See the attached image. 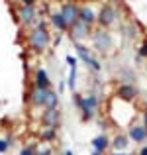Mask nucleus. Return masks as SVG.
<instances>
[{
	"instance_id": "29",
	"label": "nucleus",
	"mask_w": 147,
	"mask_h": 155,
	"mask_svg": "<svg viewBox=\"0 0 147 155\" xmlns=\"http://www.w3.org/2000/svg\"><path fill=\"white\" fill-rule=\"evenodd\" d=\"M112 155H128V153H126V151H114Z\"/></svg>"
},
{
	"instance_id": "31",
	"label": "nucleus",
	"mask_w": 147,
	"mask_h": 155,
	"mask_svg": "<svg viewBox=\"0 0 147 155\" xmlns=\"http://www.w3.org/2000/svg\"><path fill=\"white\" fill-rule=\"evenodd\" d=\"M12 2H22V0H12Z\"/></svg>"
},
{
	"instance_id": "4",
	"label": "nucleus",
	"mask_w": 147,
	"mask_h": 155,
	"mask_svg": "<svg viewBox=\"0 0 147 155\" xmlns=\"http://www.w3.org/2000/svg\"><path fill=\"white\" fill-rule=\"evenodd\" d=\"M118 18H120V12H118V8L114 6V4H104V6L100 8V12H98V26L102 28V30H108V28H112L114 24L118 22Z\"/></svg>"
},
{
	"instance_id": "16",
	"label": "nucleus",
	"mask_w": 147,
	"mask_h": 155,
	"mask_svg": "<svg viewBox=\"0 0 147 155\" xmlns=\"http://www.w3.org/2000/svg\"><path fill=\"white\" fill-rule=\"evenodd\" d=\"M51 26L55 28L59 34L69 31V24L65 22V18H63V14H61V12H53V14H51Z\"/></svg>"
},
{
	"instance_id": "12",
	"label": "nucleus",
	"mask_w": 147,
	"mask_h": 155,
	"mask_svg": "<svg viewBox=\"0 0 147 155\" xmlns=\"http://www.w3.org/2000/svg\"><path fill=\"white\" fill-rule=\"evenodd\" d=\"M129 141H136V143H143V141L147 140V128L143 124H132L129 126Z\"/></svg>"
},
{
	"instance_id": "2",
	"label": "nucleus",
	"mask_w": 147,
	"mask_h": 155,
	"mask_svg": "<svg viewBox=\"0 0 147 155\" xmlns=\"http://www.w3.org/2000/svg\"><path fill=\"white\" fill-rule=\"evenodd\" d=\"M73 100H75L77 108L80 110L84 122H88V120H92V118H94L96 108H98V98H96V94L80 96V94H77V92H73Z\"/></svg>"
},
{
	"instance_id": "23",
	"label": "nucleus",
	"mask_w": 147,
	"mask_h": 155,
	"mask_svg": "<svg viewBox=\"0 0 147 155\" xmlns=\"http://www.w3.org/2000/svg\"><path fill=\"white\" fill-rule=\"evenodd\" d=\"M137 55L143 57V59H147V41H143V43L139 45V49H137Z\"/></svg>"
},
{
	"instance_id": "17",
	"label": "nucleus",
	"mask_w": 147,
	"mask_h": 155,
	"mask_svg": "<svg viewBox=\"0 0 147 155\" xmlns=\"http://www.w3.org/2000/svg\"><path fill=\"white\" fill-rule=\"evenodd\" d=\"M128 143H129L128 134H118L110 145H112V149H116V151H126V149H128Z\"/></svg>"
},
{
	"instance_id": "25",
	"label": "nucleus",
	"mask_w": 147,
	"mask_h": 155,
	"mask_svg": "<svg viewBox=\"0 0 147 155\" xmlns=\"http://www.w3.org/2000/svg\"><path fill=\"white\" fill-rule=\"evenodd\" d=\"M24 6H35V0H22Z\"/></svg>"
},
{
	"instance_id": "18",
	"label": "nucleus",
	"mask_w": 147,
	"mask_h": 155,
	"mask_svg": "<svg viewBox=\"0 0 147 155\" xmlns=\"http://www.w3.org/2000/svg\"><path fill=\"white\" fill-rule=\"evenodd\" d=\"M43 100H45V91L34 87V91L30 92V104L35 108H43Z\"/></svg>"
},
{
	"instance_id": "27",
	"label": "nucleus",
	"mask_w": 147,
	"mask_h": 155,
	"mask_svg": "<svg viewBox=\"0 0 147 155\" xmlns=\"http://www.w3.org/2000/svg\"><path fill=\"white\" fill-rule=\"evenodd\" d=\"M137 155H147V145H145V147H141V149H139V153H137Z\"/></svg>"
},
{
	"instance_id": "19",
	"label": "nucleus",
	"mask_w": 147,
	"mask_h": 155,
	"mask_svg": "<svg viewBox=\"0 0 147 155\" xmlns=\"http://www.w3.org/2000/svg\"><path fill=\"white\" fill-rule=\"evenodd\" d=\"M41 140H43V141H55V140H57V130L45 128V130L41 132Z\"/></svg>"
},
{
	"instance_id": "6",
	"label": "nucleus",
	"mask_w": 147,
	"mask_h": 155,
	"mask_svg": "<svg viewBox=\"0 0 147 155\" xmlns=\"http://www.w3.org/2000/svg\"><path fill=\"white\" fill-rule=\"evenodd\" d=\"M116 96L120 100H124V102H133V100L139 96V91H137V87L132 84V83H122L120 87L116 88Z\"/></svg>"
},
{
	"instance_id": "5",
	"label": "nucleus",
	"mask_w": 147,
	"mask_h": 155,
	"mask_svg": "<svg viewBox=\"0 0 147 155\" xmlns=\"http://www.w3.org/2000/svg\"><path fill=\"white\" fill-rule=\"evenodd\" d=\"M69 35H71L73 43H80L83 39H87V38L92 35V28H88L87 24H83V22H77L75 26L69 28Z\"/></svg>"
},
{
	"instance_id": "21",
	"label": "nucleus",
	"mask_w": 147,
	"mask_h": 155,
	"mask_svg": "<svg viewBox=\"0 0 147 155\" xmlns=\"http://www.w3.org/2000/svg\"><path fill=\"white\" fill-rule=\"evenodd\" d=\"M20 155H38V153H35V147H34V145H26V147L20 149Z\"/></svg>"
},
{
	"instance_id": "10",
	"label": "nucleus",
	"mask_w": 147,
	"mask_h": 155,
	"mask_svg": "<svg viewBox=\"0 0 147 155\" xmlns=\"http://www.w3.org/2000/svg\"><path fill=\"white\" fill-rule=\"evenodd\" d=\"M18 22L22 24V26H31V24L35 22V18H38V12H35V6H20L18 8Z\"/></svg>"
},
{
	"instance_id": "11",
	"label": "nucleus",
	"mask_w": 147,
	"mask_h": 155,
	"mask_svg": "<svg viewBox=\"0 0 147 155\" xmlns=\"http://www.w3.org/2000/svg\"><path fill=\"white\" fill-rule=\"evenodd\" d=\"M96 20H98V14L94 12V8L92 6H80V12H79V22H83V24H87L88 28H92L96 24Z\"/></svg>"
},
{
	"instance_id": "9",
	"label": "nucleus",
	"mask_w": 147,
	"mask_h": 155,
	"mask_svg": "<svg viewBox=\"0 0 147 155\" xmlns=\"http://www.w3.org/2000/svg\"><path fill=\"white\" fill-rule=\"evenodd\" d=\"M41 124H43V128L57 130L61 126V110L59 108H55V110H43V114H41Z\"/></svg>"
},
{
	"instance_id": "20",
	"label": "nucleus",
	"mask_w": 147,
	"mask_h": 155,
	"mask_svg": "<svg viewBox=\"0 0 147 155\" xmlns=\"http://www.w3.org/2000/svg\"><path fill=\"white\" fill-rule=\"evenodd\" d=\"M67 87L75 92V87H77V69H71L69 71V79H67Z\"/></svg>"
},
{
	"instance_id": "7",
	"label": "nucleus",
	"mask_w": 147,
	"mask_h": 155,
	"mask_svg": "<svg viewBox=\"0 0 147 155\" xmlns=\"http://www.w3.org/2000/svg\"><path fill=\"white\" fill-rule=\"evenodd\" d=\"M61 14H63V18H65V22L69 24V28L71 26H75L77 22H79V12H80V6L79 4H75V2H65L63 6H61Z\"/></svg>"
},
{
	"instance_id": "15",
	"label": "nucleus",
	"mask_w": 147,
	"mask_h": 155,
	"mask_svg": "<svg viewBox=\"0 0 147 155\" xmlns=\"http://www.w3.org/2000/svg\"><path fill=\"white\" fill-rule=\"evenodd\" d=\"M59 108V94L55 91H45V100H43V110H55Z\"/></svg>"
},
{
	"instance_id": "26",
	"label": "nucleus",
	"mask_w": 147,
	"mask_h": 155,
	"mask_svg": "<svg viewBox=\"0 0 147 155\" xmlns=\"http://www.w3.org/2000/svg\"><path fill=\"white\" fill-rule=\"evenodd\" d=\"M51 153H53V151H51V149H49V147H47V149H43V151H41V153H39V155H51Z\"/></svg>"
},
{
	"instance_id": "30",
	"label": "nucleus",
	"mask_w": 147,
	"mask_h": 155,
	"mask_svg": "<svg viewBox=\"0 0 147 155\" xmlns=\"http://www.w3.org/2000/svg\"><path fill=\"white\" fill-rule=\"evenodd\" d=\"M63 155H75V153H73V151H71V149H67V151H65Z\"/></svg>"
},
{
	"instance_id": "14",
	"label": "nucleus",
	"mask_w": 147,
	"mask_h": 155,
	"mask_svg": "<svg viewBox=\"0 0 147 155\" xmlns=\"http://www.w3.org/2000/svg\"><path fill=\"white\" fill-rule=\"evenodd\" d=\"M110 143H112V141L108 140V136H106V134H100V136H96L94 140H92V149H94V151H98V153H106L108 151V147H110Z\"/></svg>"
},
{
	"instance_id": "24",
	"label": "nucleus",
	"mask_w": 147,
	"mask_h": 155,
	"mask_svg": "<svg viewBox=\"0 0 147 155\" xmlns=\"http://www.w3.org/2000/svg\"><path fill=\"white\" fill-rule=\"evenodd\" d=\"M8 147H10V137L8 140H0V153H6Z\"/></svg>"
},
{
	"instance_id": "8",
	"label": "nucleus",
	"mask_w": 147,
	"mask_h": 155,
	"mask_svg": "<svg viewBox=\"0 0 147 155\" xmlns=\"http://www.w3.org/2000/svg\"><path fill=\"white\" fill-rule=\"evenodd\" d=\"M75 49H77V53H79V59L84 61V63H87L94 73H98V71L102 69L100 63H98L94 57H92V53H90V49H88L87 45H83V43H75Z\"/></svg>"
},
{
	"instance_id": "13",
	"label": "nucleus",
	"mask_w": 147,
	"mask_h": 155,
	"mask_svg": "<svg viewBox=\"0 0 147 155\" xmlns=\"http://www.w3.org/2000/svg\"><path fill=\"white\" fill-rule=\"evenodd\" d=\"M34 87L41 88V91H49V88H51V81H49V75H47L45 69H38V71H35Z\"/></svg>"
},
{
	"instance_id": "3",
	"label": "nucleus",
	"mask_w": 147,
	"mask_h": 155,
	"mask_svg": "<svg viewBox=\"0 0 147 155\" xmlns=\"http://www.w3.org/2000/svg\"><path fill=\"white\" fill-rule=\"evenodd\" d=\"M92 47L98 51V53H102V55H106V53H110L112 51V47H114V38H112V34H110L108 30H96V31H92Z\"/></svg>"
},
{
	"instance_id": "28",
	"label": "nucleus",
	"mask_w": 147,
	"mask_h": 155,
	"mask_svg": "<svg viewBox=\"0 0 147 155\" xmlns=\"http://www.w3.org/2000/svg\"><path fill=\"white\" fill-rule=\"evenodd\" d=\"M143 126H145V128H147V110H145V112H143Z\"/></svg>"
},
{
	"instance_id": "22",
	"label": "nucleus",
	"mask_w": 147,
	"mask_h": 155,
	"mask_svg": "<svg viewBox=\"0 0 147 155\" xmlns=\"http://www.w3.org/2000/svg\"><path fill=\"white\" fill-rule=\"evenodd\" d=\"M65 61H67V65H69L71 69H77V63H79V59H77V57L67 55V57H65Z\"/></svg>"
},
{
	"instance_id": "1",
	"label": "nucleus",
	"mask_w": 147,
	"mask_h": 155,
	"mask_svg": "<svg viewBox=\"0 0 147 155\" xmlns=\"http://www.w3.org/2000/svg\"><path fill=\"white\" fill-rule=\"evenodd\" d=\"M28 45L35 53H43L51 45V34H49V30H47L45 20H39L38 26L30 31V35H28Z\"/></svg>"
}]
</instances>
